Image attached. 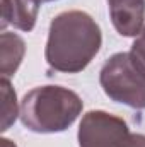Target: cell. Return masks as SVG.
Returning a JSON list of instances; mask_svg holds the SVG:
<instances>
[{"instance_id": "cell-1", "label": "cell", "mask_w": 145, "mask_h": 147, "mask_svg": "<svg viewBox=\"0 0 145 147\" xmlns=\"http://www.w3.org/2000/svg\"><path fill=\"white\" fill-rule=\"evenodd\" d=\"M101 45V28L92 16L82 10H67L50 22L44 58L56 72L77 74L92 62Z\"/></svg>"}, {"instance_id": "cell-5", "label": "cell", "mask_w": 145, "mask_h": 147, "mask_svg": "<svg viewBox=\"0 0 145 147\" xmlns=\"http://www.w3.org/2000/svg\"><path fill=\"white\" fill-rule=\"evenodd\" d=\"M108 9L118 34L133 38L142 33L145 22V0H108Z\"/></svg>"}, {"instance_id": "cell-6", "label": "cell", "mask_w": 145, "mask_h": 147, "mask_svg": "<svg viewBox=\"0 0 145 147\" xmlns=\"http://www.w3.org/2000/svg\"><path fill=\"white\" fill-rule=\"evenodd\" d=\"M38 10V0H2V29L10 24L21 31H33L36 26Z\"/></svg>"}, {"instance_id": "cell-2", "label": "cell", "mask_w": 145, "mask_h": 147, "mask_svg": "<svg viewBox=\"0 0 145 147\" xmlns=\"http://www.w3.org/2000/svg\"><path fill=\"white\" fill-rule=\"evenodd\" d=\"M84 103L63 86H39L21 101V121L34 134H58L72 127Z\"/></svg>"}, {"instance_id": "cell-4", "label": "cell", "mask_w": 145, "mask_h": 147, "mask_svg": "<svg viewBox=\"0 0 145 147\" xmlns=\"http://www.w3.org/2000/svg\"><path fill=\"white\" fill-rule=\"evenodd\" d=\"M77 139L79 147H145L144 134L130 132L123 118L103 110L82 116Z\"/></svg>"}, {"instance_id": "cell-10", "label": "cell", "mask_w": 145, "mask_h": 147, "mask_svg": "<svg viewBox=\"0 0 145 147\" xmlns=\"http://www.w3.org/2000/svg\"><path fill=\"white\" fill-rule=\"evenodd\" d=\"M0 147H17V146H15L12 140H9V139L3 137V139H0Z\"/></svg>"}, {"instance_id": "cell-7", "label": "cell", "mask_w": 145, "mask_h": 147, "mask_svg": "<svg viewBox=\"0 0 145 147\" xmlns=\"http://www.w3.org/2000/svg\"><path fill=\"white\" fill-rule=\"evenodd\" d=\"M26 53V43L24 39L9 31H2L0 36V74L5 79H10L17 72L19 65L22 63Z\"/></svg>"}, {"instance_id": "cell-8", "label": "cell", "mask_w": 145, "mask_h": 147, "mask_svg": "<svg viewBox=\"0 0 145 147\" xmlns=\"http://www.w3.org/2000/svg\"><path fill=\"white\" fill-rule=\"evenodd\" d=\"M0 91H2V128L0 130L5 132L10 128V125H14L17 116H21V108L17 105V96L9 79L2 77Z\"/></svg>"}, {"instance_id": "cell-11", "label": "cell", "mask_w": 145, "mask_h": 147, "mask_svg": "<svg viewBox=\"0 0 145 147\" xmlns=\"http://www.w3.org/2000/svg\"><path fill=\"white\" fill-rule=\"evenodd\" d=\"M39 3H43V2H53V0H38Z\"/></svg>"}, {"instance_id": "cell-9", "label": "cell", "mask_w": 145, "mask_h": 147, "mask_svg": "<svg viewBox=\"0 0 145 147\" xmlns=\"http://www.w3.org/2000/svg\"><path fill=\"white\" fill-rule=\"evenodd\" d=\"M132 53L138 58V62L145 67V26L142 29V33L137 36V39L132 45Z\"/></svg>"}, {"instance_id": "cell-3", "label": "cell", "mask_w": 145, "mask_h": 147, "mask_svg": "<svg viewBox=\"0 0 145 147\" xmlns=\"http://www.w3.org/2000/svg\"><path fill=\"white\" fill-rule=\"evenodd\" d=\"M99 82L111 101L133 110L145 108V67L132 51L109 57L101 69Z\"/></svg>"}]
</instances>
